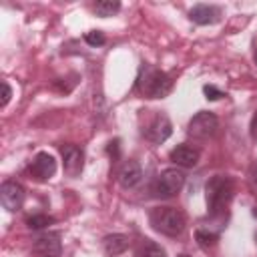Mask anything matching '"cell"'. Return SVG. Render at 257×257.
<instances>
[{
    "instance_id": "obj_13",
    "label": "cell",
    "mask_w": 257,
    "mask_h": 257,
    "mask_svg": "<svg viewBox=\"0 0 257 257\" xmlns=\"http://www.w3.org/2000/svg\"><path fill=\"white\" fill-rule=\"evenodd\" d=\"M60 235L58 233H48V235H40L34 243V251L46 255V257H56L60 255Z\"/></svg>"
},
{
    "instance_id": "obj_14",
    "label": "cell",
    "mask_w": 257,
    "mask_h": 257,
    "mask_svg": "<svg viewBox=\"0 0 257 257\" xmlns=\"http://www.w3.org/2000/svg\"><path fill=\"white\" fill-rule=\"evenodd\" d=\"M131 245V239L128 235H122V233H112V235H106L102 239V249L108 257H116L120 253H124Z\"/></svg>"
},
{
    "instance_id": "obj_23",
    "label": "cell",
    "mask_w": 257,
    "mask_h": 257,
    "mask_svg": "<svg viewBox=\"0 0 257 257\" xmlns=\"http://www.w3.org/2000/svg\"><path fill=\"white\" fill-rule=\"evenodd\" d=\"M249 133H251V139H253V141H257V110H255V114H253V118H251Z\"/></svg>"
},
{
    "instance_id": "obj_28",
    "label": "cell",
    "mask_w": 257,
    "mask_h": 257,
    "mask_svg": "<svg viewBox=\"0 0 257 257\" xmlns=\"http://www.w3.org/2000/svg\"><path fill=\"white\" fill-rule=\"evenodd\" d=\"M255 58H257V54H255Z\"/></svg>"
},
{
    "instance_id": "obj_16",
    "label": "cell",
    "mask_w": 257,
    "mask_h": 257,
    "mask_svg": "<svg viewBox=\"0 0 257 257\" xmlns=\"http://www.w3.org/2000/svg\"><path fill=\"white\" fill-rule=\"evenodd\" d=\"M92 8H94V14L96 16L108 18V16H112V14H116L120 10V2H116V0H100Z\"/></svg>"
},
{
    "instance_id": "obj_18",
    "label": "cell",
    "mask_w": 257,
    "mask_h": 257,
    "mask_svg": "<svg viewBox=\"0 0 257 257\" xmlns=\"http://www.w3.org/2000/svg\"><path fill=\"white\" fill-rule=\"evenodd\" d=\"M195 239H197V243H199L203 249H207V247H213V245L217 243L219 235H217V233H209V231L199 229V231L195 233Z\"/></svg>"
},
{
    "instance_id": "obj_8",
    "label": "cell",
    "mask_w": 257,
    "mask_h": 257,
    "mask_svg": "<svg viewBox=\"0 0 257 257\" xmlns=\"http://www.w3.org/2000/svg\"><path fill=\"white\" fill-rule=\"evenodd\" d=\"M62 165L64 173L68 177H78L84 167V153L76 145H64L62 147Z\"/></svg>"
},
{
    "instance_id": "obj_26",
    "label": "cell",
    "mask_w": 257,
    "mask_h": 257,
    "mask_svg": "<svg viewBox=\"0 0 257 257\" xmlns=\"http://www.w3.org/2000/svg\"><path fill=\"white\" fill-rule=\"evenodd\" d=\"M179 257H189V255H179Z\"/></svg>"
},
{
    "instance_id": "obj_10",
    "label": "cell",
    "mask_w": 257,
    "mask_h": 257,
    "mask_svg": "<svg viewBox=\"0 0 257 257\" xmlns=\"http://www.w3.org/2000/svg\"><path fill=\"white\" fill-rule=\"evenodd\" d=\"M189 18H191L195 24H201V26L215 24V22L221 18V8L215 6V4H195V6L189 10Z\"/></svg>"
},
{
    "instance_id": "obj_2",
    "label": "cell",
    "mask_w": 257,
    "mask_h": 257,
    "mask_svg": "<svg viewBox=\"0 0 257 257\" xmlns=\"http://www.w3.org/2000/svg\"><path fill=\"white\" fill-rule=\"evenodd\" d=\"M149 223L153 225L155 231L167 237H179L187 227L185 215L175 207H155L149 213Z\"/></svg>"
},
{
    "instance_id": "obj_1",
    "label": "cell",
    "mask_w": 257,
    "mask_h": 257,
    "mask_svg": "<svg viewBox=\"0 0 257 257\" xmlns=\"http://www.w3.org/2000/svg\"><path fill=\"white\" fill-rule=\"evenodd\" d=\"M137 88L147 98H165L173 90V78L153 66H143L137 78Z\"/></svg>"
},
{
    "instance_id": "obj_7",
    "label": "cell",
    "mask_w": 257,
    "mask_h": 257,
    "mask_svg": "<svg viewBox=\"0 0 257 257\" xmlns=\"http://www.w3.org/2000/svg\"><path fill=\"white\" fill-rule=\"evenodd\" d=\"M26 191L18 181H4L0 187V201L6 211H18L24 205Z\"/></svg>"
},
{
    "instance_id": "obj_20",
    "label": "cell",
    "mask_w": 257,
    "mask_h": 257,
    "mask_svg": "<svg viewBox=\"0 0 257 257\" xmlns=\"http://www.w3.org/2000/svg\"><path fill=\"white\" fill-rule=\"evenodd\" d=\"M203 92H205V98L207 100H219L221 96H225L217 86H213V84H205L203 86Z\"/></svg>"
},
{
    "instance_id": "obj_19",
    "label": "cell",
    "mask_w": 257,
    "mask_h": 257,
    "mask_svg": "<svg viewBox=\"0 0 257 257\" xmlns=\"http://www.w3.org/2000/svg\"><path fill=\"white\" fill-rule=\"evenodd\" d=\"M84 42H86L88 46L96 48V46H102V44L106 42V38H104V34H102L100 30H90V32L84 34Z\"/></svg>"
},
{
    "instance_id": "obj_12",
    "label": "cell",
    "mask_w": 257,
    "mask_h": 257,
    "mask_svg": "<svg viewBox=\"0 0 257 257\" xmlns=\"http://www.w3.org/2000/svg\"><path fill=\"white\" fill-rule=\"evenodd\" d=\"M143 181V169L137 161H126L118 171V183L122 189H135Z\"/></svg>"
},
{
    "instance_id": "obj_27",
    "label": "cell",
    "mask_w": 257,
    "mask_h": 257,
    "mask_svg": "<svg viewBox=\"0 0 257 257\" xmlns=\"http://www.w3.org/2000/svg\"><path fill=\"white\" fill-rule=\"evenodd\" d=\"M255 241H257V233H255Z\"/></svg>"
},
{
    "instance_id": "obj_22",
    "label": "cell",
    "mask_w": 257,
    "mask_h": 257,
    "mask_svg": "<svg viewBox=\"0 0 257 257\" xmlns=\"http://www.w3.org/2000/svg\"><path fill=\"white\" fill-rule=\"evenodd\" d=\"M10 96H12V88H10V84L4 80V82H2V100H0V106H6L8 100H10Z\"/></svg>"
},
{
    "instance_id": "obj_17",
    "label": "cell",
    "mask_w": 257,
    "mask_h": 257,
    "mask_svg": "<svg viewBox=\"0 0 257 257\" xmlns=\"http://www.w3.org/2000/svg\"><path fill=\"white\" fill-rule=\"evenodd\" d=\"M54 223V219L52 217H48V215H32V217H28L26 219V225H28V229H44V227H48V225H52Z\"/></svg>"
},
{
    "instance_id": "obj_3",
    "label": "cell",
    "mask_w": 257,
    "mask_h": 257,
    "mask_svg": "<svg viewBox=\"0 0 257 257\" xmlns=\"http://www.w3.org/2000/svg\"><path fill=\"white\" fill-rule=\"evenodd\" d=\"M233 197V181L227 175H215L205 185V201L211 215H219Z\"/></svg>"
},
{
    "instance_id": "obj_24",
    "label": "cell",
    "mask_w": 257,
    "mask_h": 257,
    "mask_svg": "<svg viewBox=\"0 0 257 257\" xmlns=\"http://www.w3.org/2000/svg\"><path fill=\"white\" fill-rule=\"evenodd\" d=\"M251 213H253V217H255V219H257V203H255V205H253V211H251Z\"/></svg>"
},
{
    "instance_id": "obj_4",
    "label": "cell",
    "mask_w": 257,
    "mask_h": 257,
    "mask_svg": "<svg viewBox=\"0 0 257 257\" xmlns=\"http://www.w3.org/2000/svg\"><path fill=\"white\" fill-rule=\"evenodd\" d=\"M183 185H185V173L177 167H171V169H165L157 177L153 191L159 199H171L183 189Z\"/></svg>"
},
{
    "instance_id": "obj_9",
    "label": "cell",
    "mask_w": 257,
    "mask_h": 257,
    "mask_svg": "<svg viewBox=\"0 0 257 257\" xmlns=\"http://www.w3.org/2000/svg\"><path fill=\"white\" fill-rule=\"evenodd\" d=\"M30 173L36 177V179H40V181H48L50 177H54V173H56V161H54V157L50 155V153H38L36 157H34V161H32V165H30Z\"/></svg>"
},
{
    "instance_id": "obj_15",
    "label": "cell",
    "mask_w": 257,
    "mask_h": 257,
    "mask_svg": "<svg viewBox=\"0 0 257 257\" xmlns=\"http://www.w3.org/2000/svg\"><path fill=\"white\" fill-rule=\"evenodd\" d=\"M139 257H167V253L159 243L151 239H143L139 245Z\"/></svg>"
},
{
    "instance_id": "obj_25",
    "label": "cell",
    "mask_w": 257,
    "mask_h": 257,
    "mask_svg": "<svg viewBox=\"0 0 257 257\" xmlns=\"http://www.w3.org/2000/svg\"><path fill=\"white\" fill-rule=\"evenodd\" d=\"M253 183L257 185V167H255V171H253Z\"/></svg>"
},
{
    "instance_id": "obj_5",
    "label": "cell",
    "mask_w": 257,
    "mask_h": 257,
    "mask_svg": "<svg viewBox=\"0 0 257 257\" xmlns=\"http://www.w3.org/2000/svg\"><path fill=\"white\" fill-rule=\"evenodd\" d=\"M219 128V118L209 112V110H199L191 120H189V126H187V135L195 141H205L209 137H213Z\"/></svg>"
},
{
    "instance_id": "obj_6",
    "label": "cell",
    "mask_w": 257,
    "mask_h": 257,
    "mask_svg": "<svg viewBox=\"0 0 257 257\" xmlns=\"http://www.w3.org/2000/svg\"><path fill=\"white\" fill-rule=\"evenodd\" d=\"M143 135H145L151 143L161 145V143H165V141L173 135V124H171V120H169L167 114L157 112V114L151 118V122L143 128Z\"/></svg>"
},
{
    "instance_id": "obj_29",
    "label": "cell",
    "mask_w": 257,
    "mask_h": 257,
    "mask_svg": "<svg viewBox=\"0 0 257 257\" xmlns=\"http://www.w3.org/2000/svg\"><path fill=\"white\" fill-rule=\"evenodd\" d=\"M42 257H46V255H42Z\"/></svg>"
},
{
    "instance_id": "obj_21",
    "label": "cell",
    "mask_w": 257,
    "mask_h": 257,
    "mask_svg": "<svg viewBox=\"0 0 257 257\" xmlns=\"http://www.w3.org/2000/svg\"><path fill=\"white\" fill-rule=\"evenodd\" d=\"M106 153L110 155V159H112V161H116V159L120 157V141H118V139L110 141V143H108V147H106Z\"/></svg>"
},
{
    "instance_id": "obj_11",
    "label": "cell",
    "mask_w": 257,
    "mask_h": 257,
    "mask_svg": "<svg viewBox=\"0 0 257 257\" xmlns=\"http://www.w3.org/2000/svg\"><path fill=\"white\" fill-rule=\"evenodd\" d=\"M171 161L177 165V167H183V169H191L199 163V149L191 147V145H177L173 151H171Z\"/></svg>"
}]
</instances>
